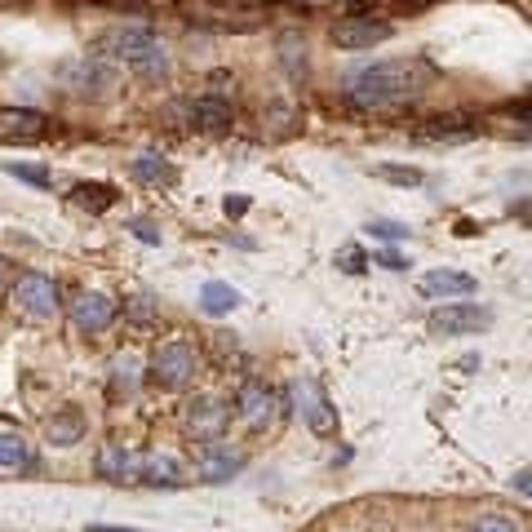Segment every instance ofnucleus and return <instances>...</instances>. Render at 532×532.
I'll return each mask as SVG.
<instances>
[{
  "label": "nucleus",
  "instance_id": "nucleus-1",
  "mask_svg": "<svg viewBox=\"0 0 532 532\" xmlns=\"http://www.w3.org/2000/svg\"><path fill=\"white\" fill-rule=\"evenodd\" d=\"M435 67L426 58H391V63H373L360 67L351 80H346V98L364 111H395L408 107L431 89Z\"/></svg>",
  "mask_w": 532,
  "mask_h": 532
},
{
  "label": "nucleus",
  "instance_id": "nucleus-2",
  "mask_svg": "<svg viewBox=\"0 0 532 532\" xmlns=\"http://www.w3.org/2000/svg\"><path fill=\"white\" fill-rule=\"evenodd\" d=\"M98 54L120 58V63H129L138 76H147V80L169 76V54H165V45H160V36L151 32V27H116V32H107L98 40Z\"/></svg>",
  "mask_w": 532,
  "mask_h": 532
},
{
  "label": "nucleus",
  "instance_id": "nucleus-3",
  "mask_svg": "<svg viewBox=\"0 0 532 532\" xmlns=\"http://www.w3.org/2000/svg\"><path fill=\"white\" fill-rule=\"evenodd\" d=\"M14 306L23 315H32V320H54L58 315V284L49 280V275H40V271H27V275H18V284H14Z\"/></svg>",
  "mask_w": 532,
  "mask_h": 532
},
{
  "label": "nucleus",
  "instance_id": "nucleus-4",
  "mask_svg": "<svg viewBox=\"0 0 532 532\" xmlns=\"http://www.w3.org/2000/svg\"><path fill=\"white\" fill-rule=\"evenodd\" d=\"M196 346L182 342V337H173L156 351V360H151V377H156L160 386H182L191 373H196Z\"/></svg>",
  "mask_w": 532,
  "mask_h": 532
},
{
  "label": "nucleus",
  "instance_id": "nucleus-5",
  "mask_svg": "<svg viewBox=\"0 0 532 532\" xmlns=\"http://www.w3.org/2000/svg\"><path fill=\"white\" fill-rule=\"evenodd\" d=\"M49 133V116L36 107H0V142H40Z\"/></svg>",
  "mask_w": 532,
  "mask_h": 532
},
{
  "label": "nucleus",
  "instance_id": "nucleus-6",
  "mask_svg": "<svg viewBox=\"0 0 532 532\" xmlns=\"http://www.w3.org/2000/svg\"><path fill=\"white\" fill-rule=\"evenodd\" d=\"M488 320H493V315H488L484 306H475V302H448L444 311L431 315V333H444V337L479 333V329H488Z\"/></svg>",
  "mask_w": 532,
  "mask_h": 532
},
{
  "label": "nucleus",
  "instance_id": "nucleus-7",
  "mask_svg": "<svg viewBox=\"0 0 532 532\" xmlns=\"http://www.w3.org/2000/svg\"><path fill=\"white\" fill-rule=\"evenodd\" d=\"M395 27L391 23H373V18H342L333 27V45L337 49H373L382 40H391Z\"/></svg>",
  "mask_w": 532,
  "mask_h": 532
},
{
  "label": "nucleus",
  "instance_id": "nucleus-8",
  "mask_svg": "<svg viewBox=\"0 0 532 532\" xmlns=\"http://www.w3.org/2000/svg\"><path fill=\"white\" fill-rule=\"evenodd\" d=\"M293 404H298V413L306 417V426H311L315 435H333V408L324 391L311 382V377H302V382H293Z\"/></svg>",
  "mask_w": 532,
  "mask_h": 532
},
{
  "label": "nucleus",
  "instance_id": "nucleus-9",
  "mask_svg": "<svg viewBox=\"0 0 532 532\" xmlns=\"http://www.w3.org/2000/svg\"><path fill=\"white\" fill-rule=\"evenodd\" d=\"M71 320H76L80 333H102L116 320V302H111L107 293H80V298L71 302Z\"/></svg>",
  "mask_w": 532,
  "mask_h": 532
},
{
  "label": "nucleus",
  "instance_id": "nucleus-10",
  "mask_svg": "<svg viewBox=\"0 0 532 532\" xmlns=\"http://www.w3.org/2000/svg\"><path fill=\"white\" fill-rule=\"evenodd\" d=\"M235 408H240V417L249 426H266L275 417V395L262 382H244L240 395H235Z\"/></svg>",
  "mask_w": 532,
  "mask_h": 532
},
{
  "label": "nucleus",
  "instance_id": "nucleus-11",
  "mask_svg": "<svg viewBox=\"0 0 532 532\" xmlns=\"http://www.w3.org/2000/svg\"><path fill=\"white\" fill-rule=\"evenodd\" d=\"M227 404L222 399H213V395H200L196 404H191V413H187V426L196 435H204V439H213V435H222V426H227Z\"/></svg>",
  "mask_w": 532,
  "mask_h": 532
},
{
  "label": "nucleus",
  "instance_id": "nucleus-12",
  "mask_svg": "<svg viewBox=\"0 0 532 532\" xmlns=\"http://www.w3.org/2000/svg\"><path fill=\"white\" fill-rule=\"evenodd\" d=\"M231 102L227 98H196L191 102V125L196 129H209V133H222L231 129Z\"/></svg>",
  "mask_w": 532,
  "mask_h": 532
},
{
  "label": "nucleus",
  "instance_id": "nucleus-13",
  "mask_svg": "<svg viewBox=\"0 0 532 532\" xmlns=\"http://www.w3.org/2000/svg\"><path fill=\"white\" fill-rule=\"evenodd\" d=\"M422 293H431V298H466V293H475V280L462 271H426Z\"/></svg>",
  "mask_w": 532,
  "mask_h": 532
},
{
  "label": "nucleus",
  "instance_id": "nucleus-14",
  "mask_svg": "<svg viewBox=\"0 0 532 532\" xmlns=\"http://www.w3.org/2000/svg\"><path fill=\"white\" fill-rule=\"evenodd\" d=\"M45 435H49V444H58V448L80 444V435H85V413H80V408H63V413H54L45 422Z\"/></svg>",
  "mask_w": 532,
  "mask_h": 532
},
{
  "label": "nucleus",
  "instance_id": "nucleus-15",
  "mask_svg": "<svg viewBox=\"0 0 532 532\" xmlns=\"http://www.w3.org/2000/svg\"><path fill=\"white\" fill-rule=\"evenodd\" d=\"M133 470H138V457H133L125 444H107V448L98 453V475L111 479V484H125Z\"/></svg>",
  "mask_w": 532,
  "mask_h": 532
},
{
  "label": "nucleus",
  "instance_id": "nucleus-16",
  "mask_svg": "<svg viewBox=\"0 0 532 532\" xmlns=\"http://www.w3.org/2000/svg\"><path fill=\"white\" fill-rule=\"evenodd\" d=\"M422 133L431 142H466V138H475V120L470 116H435V120H426Z\"/></svg>",
  "mask_w": 532,
  "mask_h": 532
},
{
  "label": "nucleus",
  "instance_id": "nucleus-17",
  "mask_svg": "<svg viewBox=\"0 0 532 532\" xmlns=\"http://www.w3.org/2000/svg\"><path fill=\"white\" fill-rule=\"evenodd\" d=\"M200 306H204V315H231L235 306H240V293H235L231 284H222V280H209L200 289Z\"/></svg>",
  "mask_w": 532,
  "mask_h": 532
},
{
  "label": "nucleus",
  "instance_id": "nucleus-18",
  "mask_svg": "<svg viewBox=\"0 0 532 532\" xmlns=\"http://www.w3.org/2000/svg\"><path fill=\"white\" fill-rule=\"evenodd\" d=\"M133 178L138 182H147V187H160V182H173V169H169V160L160 156V151H142L138 160H133Z\"/></svg>",
  "mask_w": 532,
  "mask_h": 532
},
{
  "label": "nucleus",
  "instance_id": "nucleus-19",
  "mask_svg": "<svg viewBox=\"0 0 532 532\" xmlns=\"http://www.w3.org/2000/svg\"><path fill=\"white\" fill-rule=\"evenodd\" d=\"M71 200H76V209H85V213H107L111 204H116V187H102V182H80V187L71 191Z\"/></svg>",
  "mask_w": 532,
  "mask_h": 532
},
{
  "label": "nucleus",
  "instance_id": "nucleus-20",
  "mask_svg": "<svg viewBox=\"0 0 532 532\" xmlns=\"http://www.w3.org/2000/svg\"><path fill=\"white\" fill-rule=\"evenodd\" d=\"M138 470H142V479H147V484H165V488L178 484V462H173L169 453L138 457Z\"/></svg>",
  "mask_w": 532,
  "mask_h": 532
},
{
  "label": "nucleus",
  "instance_id": "nucleus-21",
  "mask_svg": "<svg viewBox=\"0 0 532 532\" xmlns=\"http://www.w3.org/2000/svg\"><path fill=\"white\" fill-rule=\"evenodd\" d=\"M235 470H240V457L227 453V448H213V453L200 462V479H209V484H222V479H231Z\"/></svg>",
  "mask_w": 532,
  "mask_h": 532
},
{
  "label": "nucleus",
  "instance_id": "nucleus-22",
  "mask_svg": "<svg viewBox=\"0 0 532 532\" xmlns=\"http://www.w3.org/2000/svg\"><path fill=\"white\" fill-rule=\"evenodd\" d=\"M280 63H284V71H289L293 80H302V71H306V45H302L298 32H284L280 36Z\"/></svg>",
  "mask_w": 532,
  "mask_h": 532
},
{
  "label": "nucleus",
  "instance_id": "nucleus-23",
  "mask_svg": "<svg viewBox=\"0 0 532 532\" xmlns=\"http://www.w3.org/2000/svg\"><path fill=\"white\" fill-rule=\"evenodd\" d=\"M0 466H32V444L23 435H0Z\"/></svg>",
  "mask_w": 532,
  "mask_h": 532
},
{
  "label": "nucleus",
  "instance_id": "nucleus-24",
  "mask_svg": "<svg viewBox=\"0 0 532 532\" xmlns=\"http://www.w3.org/2000/svg\"><path fill=\"white\" fill-rule=\"evenodd\" d=\"M9 178H18V182H32V187H49V173L45 169H32V165H18V160H9L5 165Z\"/></svg>",
  "mask_w": 532,
  "mask_h": 532
},
{
  "label": "nucleus",
  "instance_id": "nucleus-25",
  "mask_svg": "<svg viewBox=\"0 0 532 532\" xmlns=\"http://www.w3.org/2000/svg\"><path fill=\"white\" fill-rule=\"evenodd\" d=\"M368 231H373L377 240H408V227H404V222H391V218H373V222H368Z\"/></svg>",
  "mask_w": 532,
  "mask_h": 532
},
{
  "label": "nucleus",
  "instance_id": "nucleus-26",
  "mask_svg": "<svg viewBox=\"0 0 532 532\" xmlns=\"http://www.w3.org/2000/svg\"><path fill=\"white\" fill-rule=\"evenodd\" d=\"M475 532H519V528L510 524L506 515H484V519H479V524H475Z\"/></svg>",
  "mask_w": 532,
  "mask_h": 532
},
{
  "label": "nucleus",
  "instance_id": "nucleus-27",
  "mask_svg": "<svg viewBox=\"0 0 532 532\" xmlns=\"http://www.w3.org/2000/svg\"><path fill=\"white\" fill-rule=\"evenodd\" d=\"M382 178L399 182V187H417V182H422V173H417V169H391V165H386V169H382Z\"/></svg>",
  "mask_w": 532,
  "mask_h": 532
},
{
  "label": "nucleus",
  "instance_id": "nucleus-28",
  "mask_svg": "<svg viewBox=\"0 0 532 532\" xmlns=\"http://www.w3.org/2000/svg\"><path fill=\"white\" fill-rule=\"evenodd\" d=\"M337 262H342V271H364V253L360 249H342V253H337Z\"/></svg>",
  "mask_w": 532,
  "mask_h": 532
},
{
  "label": "nucleus",
  "instance_id": "nucleus-29",
  "mask_svg": "<svg viewBox=\"0 0 532 532\" xmlns=\"http://www.w3.org/2000/svg\"><path fill=\"white\" fill-rule=\"evenodd\" d=\"M133 235H138V240H142V244H160V231H156V227H151V222H147V218H138V222H133Z\"/></svg>",
  "mask_w": 532,
  "mask_h": 532
},
{
  "label": "nucleus",
  "instance_id": "nucleus-30",
  "mask_svg": "<svg viewBox=\"0 0 532 532\" xmlns=\"http://www.w3.org/2000/svg\"><path fill=\"white\" fill-rule=\"evenodd\" d=\"M377 262H382L386 271H404V266H408L404 258H399V253H382V258H377Z\"/></svg>",
  "mask_w": 532,
  "mask_h": 532
},
{
  "label": "nucleus",
  "instance_id": "nucleus-31",
  "mask_svg": "<svg viewBox=\"0 0 532 532\" xmlns=\"http://www.w3.org/2000/svg\"><path fill=\"white\" fill-rule=\"evenodd\" d=\"M98 5H116V9H147V0H98Z\"/></svg>",
  "mask_w": 532,
  "mask_h": 532
},
{
  "label": "nucleus",
  "instance_id": "nucleus-32",
  "mask_svg": "<svg viewBox=\"0 0 532 532\" xmlns=\"http://www.w3.org/2000/svg\"><path fill=\"white\" fill-rule=\"evenodd\" d=\"M244 209H249V200H244V196H235V200H227V213H231V218H240V213Z\"/></svg>",
  "mask_w": 532,
  "mask_h": 532
},
{
  "label": "nucleus",
  "instance_id": "nucleus-33",
  "mask_svg": "<svg viewBox=\"0 0 532 532\" xmlns=\"http://www.w3.org/2000/svg\"><path fill=\"white\" fill-rule=\"evenodd\" d=\"M89 532H138V528H111V524H89Z\"/></svg>",
  "mask_w": 532,
  "mask_h": 532
},
{
  "label": "nucleus",
  "instance_id": "nucleus-34",
  "mask_svg": "<svg viewBox=\"0 0 532 532\" xmlns=\"http://www.w3.org/2000/svg\"><path fill=\"white\" fill-rule=\"evenodd\" d=\"M5 271H9V262H5V258H0V284H5Z\"/></svg>",
  "mask_w": 532,
  "mask_h": 532
}]
</instances>
